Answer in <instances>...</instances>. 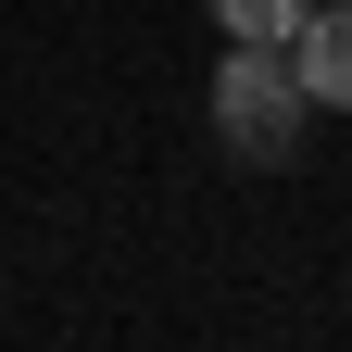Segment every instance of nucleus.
I'll list each match as a JSON object with an SVG mask.
<instances>
[{
    "label": "nucleus",
    "mask_w": 352,
    "mask_h": 352,
    "mask_svg": "<svg viewBox=\"0 0 352 352\" xmlns=\"http://www.w3.org/2000/svg\"><path fill=\"white\" fill-rule=\"evenodd\" d=\"M289 76L315 88V113H352V0H315V13H302Z\"/></svg>",
    "instance_id": "2"
},
{
    "label": "nucleus",
    "mask_w": 352,
    "mask_h": 352,
    "mask_svg": "<svg viewBox=\"0 0 352 352\" xmlns=\"http://www.w3.org/2000/svg\"><path fill=\"white\" fill-rule=\"evenodd\" d=\"M302 126H315V88L289 76V51L239 38V63H214V139L239 164H302Z\"/></svg>",
    "instance_id": "1"
},
{
    "label": "nucleus",
    "mask_w": 352,
    "mask_h": 352,
    "mask_svg": "<svg viewBox=\"0 0 352 352\" xmlns=\"http://www.w3.org/2000/svg\"><path fill=\"white\" fill-rule=\"evenodd\" d=\"M302 13H315V0H214V25H227V38H264V51H289Z\"/></svg>",
    "instance_id": "3"
}]
</instances>
